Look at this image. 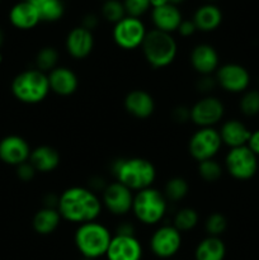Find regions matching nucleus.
<instances>
[{"instance_id":"nucleus-16","label":"nucleus","mask_w":259,"mask_h":260,"mask_svg":"<svg viewBox=\"0 0 259 260\" xmlns=\"http://www.w3.org/2000/svg\"><path fill=\"white\" fill-rule=\"evenodd\" d=\"M32 149L25 139L18 135H9L0 140V160L10 167H18L29 160Z\"/></svg>"},{"instance_id":"nucleus-52","label":"nucleus","mask_w":259,"mask_h":260,"mask_svg":"<svg viewBox=\"0 0 259 260\" xmlns=\"http://www.w3.org/2000/svg\"><path fill=\"white\" fill-rule=\"evenodd\" d=\"M0 2H2V0H0Z\"/></svg>"},{"instance_id":"nucleus-48","label":"nucleus","mask_w":259,"mask_h":260,"mask_svg":"<svg viewBox=\"0 0 259 260\" xmlns=\"http://www.w3.org/2000/svg\"><path fill=\"white\" fill-rule=\"evenodd\" d=\"M3 62V55H2V52H0V63Z\"/></svg>"},{"instance_id":"nucleus-22","label":"nucleus","mask_w":259,"mask_h":260,"mask_svg":"<svg viewBox=\"0 0 259 260\" xmlns=\"http://www.w3.org/2000/svg\"><path fill=\"white\" fill-rule=\"evenodd\" d=\"M9 22L14 28L20 30H29L37 27L42 20L37 9L27 0L17 3L9 12Z\"/></svg>"},{"instance_id":"nucleus-9","label":"nucleus","mask_w":259,"mask_h":260,"mask_svg":"<svg viewBox=\"0 0 259 260\" xmlns=\"http://www.w3.org/2000/svg\"><path fill=\"white\" fill-rule=\"evenodd\" d=\"M147 29L140 18L126 17L113 25L112 38L117 47L126 51L137 50L144 43Z\"/></svg>"},{"instance_id":"nucleus-39","label":"nucleus","mask_w":259,"mask_h":260,"mask_svg":"<svg viewBox=\"0 0 259 260\" xmlns=\"http://www.w3.org/2000/svg\"><path fill=\"white\" fill-rule=\"evenodd\" d=\"M178 35L183 38L192 37L196 32H197V28H196V24L193 23L192 19H183L182 23L179 24L177 29Z\"/></svg>"},{"instance_id":"nucleus-26","label":"nucleus","mask_w":259,"mask_h":260,"mask_svg":"<svg viewBox=\"0 0 259 260\" xmlns=\"http://www.w3.org/2000/svg\"><path fill=\"white\" fill-rule=\"evenodd\" d=\"M195 260H223L226 256V245L221 238L206 236L196 245Z\"/></svg>"},{"instance_id":"nucleus-36","label":"nucleus","mask_w":259,"mask_h":260,"mask_svg":"<svg viewBox=\"0 0 259 260\" xmlns=\"http://www.w3.org/2000/svg\"><path fill=\"white\" fill-rule=\"evenodd\" d=\"M216 86H217V84H216L215 76L213 75L200 76L197 83H196V88L203 95H211V93L215 90Z\"/></svg>"},{"instance_id":"nucleus-10","label":"nucleus","mask_w":259,"mask_h":260,"mask_svg":"<svg viewBox=\"0 0 259 260\" xmlns=\"http://www.w3.org/2000/svg\"><path fill=\"white\" fill-rule=\"evenodd\" d=\"M182 244V233L170 223H163L157 226L150 236L149 248L152 255L167 260L179 253Z\"/></svg>"},{"instance_id":"nucleus-43","label":"nucleus","mask_w":259,"mask_h":260,"mask_svg":"<svg viewBox=\"0 0 259 260\" xmlns=\"http://www.w3.org/2000/svg\"><path fill=\"white\" fill-rule=\"evenodd\" d=\"M246 146L250 149V151L253 152V154L259 156V129H255V131L251 132Z\"/></svg>"},{"instance_id":"nucleus-25","label":"nucleus","mask_w":259,"mask_h":260,"mask_svg":"<svg viewBox=\"0 0 259 260\" xmlns=\"http://www.w3.org/2000/svg\"><path fill=\"white\" fill-rule=\"evenodd\" d=\"M61 221L62 217L57 208L42 207L33 216L32 228L38 235L47 236L57 230L58 226L61 225Z\"/></svg>"},{"instance_id":"nucleus-13","label":"nucleus","mask_w":259,"mask_h":260,"mask_svg":"<svg viewBox=\"0 0 259 260\" xmlns=\"http://www.w3.org/2000/svg\"><path fill=\"white\" fill-rule=\"evenodd\" d=\"M134 194L131 189L114 180L107 184L101 194L103 210H107L112 216L123 217L131 212Z\"/></svg>"},{"instance_id":"nucleus-15","label":"nucleus","mask_w":259,"mask_h":260,"mask_svg":"<svg viewBox=\"0 0 259 260\" xmlns=\"http://www.w3.org/2000/svg\"><path fill=\"white\" fill-rule=\"evenodd\" d=\"M189 63L200 76L215 75L216 70L220 68V56L210 43H198L190 51Z\"/></svg>"},{"instance_id":"nucleus-28","label":"nucleus","mask_w":259,"mask_h":260,"mask_svg":"<svg viewBox=\"0 0 259 260\" xmlns=\"http://www.w3.org/2000/svg\"><path fill=\"white\" fill-rule=\"evenodd\" d=\"M200 223L198 211L192 207H182L174 213L172 225L180 233H189L193 231Z\"/></svg>"},{"instance_id":"nucleus-34","label":"nucleus","mask_w":259,"mask_h":260,"mask_svg":"<svg viewBox=\"0 0 259 260\" xmlns=\"http://www.w3.org/2000/svg\"><path fill=\"white\" fill-rule=\"evenodd\" d=\"M228 229V220L225 216L220 212H213L207 216L205 220V231L207 236H216L221 238Z\"/></svg>"},{"instance_id":"nucleus-47","label":"nucleus","mask_w":259,"mask_h":260,"mask_svg":"<svg viewBox=\"0 0 259 260\" xmlns=\"http://www.w3.org/2000/svg\"><path fill=\"white\" fill-rule=\"evenodd\" d=\"M183 2H184V0H169V4L177 5L178 7V4H180V3H183Z\"/></svg>"},{"instance_id":"nucleus-38","label":"nucleus","mask_w":259,"mask_h":260,"mask_svg":"<svg viewBox=\"0 0 259 260\" xmlns=\"http://www.w3.org/2000/svg\"><path fill=\"white\" fill-rule=\"evenodd\" d=\"M15 173H17L18 179L25 183L35 179L36 174H37V172H36V169L32 167V164L29 161H25L23 164L15 167Z\"/></svg>"},{"instance_id":"nucleus-42","label":"nucleus","mask_w":259,"mask_h":260,"mask_svg":"<svg viewBox=\"0 0 259 260\" xmlns=\"http://www.w3.org/2000/svg\"><path fill=\"white\" fill-rule=\"evenodd\" d=\"M116 235H136V229H135L134 223L124 221L121 222L116 229Z\"/></svg>"},{"instance_id":"nucleus-8","label":"nucleus","mask_w":259,"mask_h":260,"mask_svg":"<svg viewBox=\"0 0 259 260\" xmlns=\"http://www.w3.org/2000/svg\"><path fill=\"white\" fill-rule=\"evenodd\" d=\"M223 169L236 180H249L258 172V156L248 146L229 149L223 159Z\"/></svg>"},{"instance_id":"nucleus-23","label":"nucleus","mask_w":259,"mask_h":260,"mask_svg":"<svg viewBox=\"0 0 259 260\" xmlns=\"http://www.w3.org/2000/svg\"><path fill=\"white\" fill-rule=\"evenodd\" d=\"M28 161L32 164L36 172L41 174H48L55 172L61 162L60 152L50 145H40L32 149Z\"/></svg>"},{"instance_id":"nucleus-11","label":"nucleus","mask_w":259,"mask_h":260,"mask_svg":"<svg viewBox=\"0 0 259 260\" xmlns=\"http://www.w3.org/2000/svg\"><path fill=\"white\" fill-rule=\"evenodd\" d=\"M225 116V104L216 95H203L190 107V122L198 128L215 127Z\"/></svg>"},{"instance_id":"nucleus-2","label":"nucleus","mask_w":259,"mask_h":260,"mask_svg":"<svg viewBox=\"0 0 259 260\" xmlns=\"http://www.w3.org/2000/svg\"><path fill=\"white\" fill-rule=\"evenodd\" d=\"M114 180L136 193L154 187L156 180V168L145 157L132 156L114 160L111 167Z\"/></svg>"},{"instance_id":"nucleus-17","label":"nucleus","mask_w":259,"mask_h":260,"mask_svg":"<svg viewBox=\"0 0 259 260\" xmlns=\"http://www.w3.org/2000/svg\"><path fill=\"white\" fill-rule=\"evenodd\" d=\"M65 50L74 60H84L89 57L94 50L93 32L81 25L74 27L65 38Z\"/></svg>"},{"instance_id":"nucleus-1","label":"nucleus","mask_w":259,"mask_h":260,"mask_svg":"<svg viewBox=\"0 0 259 260\" xmlns=\"http://www.w3.org/2000/svg\"><path fill=\"white\" fill-rule=\"evenodd\" d=\"M57 210L62 221L75 225L98 220L103 211L101 196L88 187L73 185L58 194Z\"/></svg>"},{"instance_id":"nucleus-35","label":"nucleus","mask_w":259,"mask_h":260,"mask_svg":"<svg viewBox=\"0 0 259 260\" xmlns=\"http://www.w3.org/2000/svg\"><path fill=\"white\" fill-rule=\"evenodd\" d=\"M123 7L128 17L141 18L151 8L150 0H123Z\"/></svg>"},{"instance_id":"nucleus-14","label":"nucleus","mask_w":259,"mask_h":260,"mask_svg":"<svg viewBox=\"0 0 259 260\" xmlns=\"http://www.w3.org/2000/svg\"><path fill=\"white\" fill-rule=\"evenodd\" d=\"M144 249L136 235L112 236L111 244L107 250V260H141Z\"/></svg>"},{"instance_id":"nucleus-50","label":"nucleus","mask_w":259,"mask_h":260,"mask_svg":"<svg viewBox=\"0 0 259 260\" xmlns=\"http://www.w3.org/2000/svg\"><path fill=\"white\" fill-rule=\"evenodd\" d=\"M81 260H91V259H85V258H81Z\"/></svg>"},{"instance_id":"nucleus-5","label":"nucleus","mask_w":259,"mask_h":260,"mask_svg":"<svg viewBox=\"0 0 259 260\" xmlns=\"http://www.w3.org/2000/svg\"><path fill=\"white\" fill-rule=\"evenodd\" d=\"M141 50L145 61L152 69H165L177 58L178 43L170 33L151 29L147 30Z\"/></svg>"},{"instance_id":"nucleus-44","label":"nucleus","mask_w":259,"mask_h":260,"mask_svg":"<svg viewBox=\"0 0 259 260\" xmlns=\"http://www.w3.org/2000/svg\"><path fill=\"white\" fill-rule=\"evenodd\" d=\"M42 207L47 208H57L58 196L55 193H46L42 198Z\"/></svg>"},{"instance_id":"nucleus-24","label":"nucleus","mask_w":259,"mask_h":260,"mask_svg":"<svg viewBox=\"0 0 259 260\" xmlns=\"http://www.w3.org/2000/svg\"><path fill=\"white\" fill-rule=\"evenodd\" d=\"M197 30L210 33L217 29L222 23V12L215 4H203L195 12L192 18Z\"/></svg>"},{"instance_id":"nucleus-20","label":"nucleus","mask_w":259,"mask_h":260,"mask_svg":"<svg viewBox=\"0 0 259 260\" xmlns=\"http://www.w3.org/2000/svg\"><path fill=\"white\" fill-rule=\"evenodd\" d=\"M218 134H220L222 145L228 146L229 149H235V147L246 146L251 131L244 122L231 118L221 123Z\"/></svg>"},{"instance_id":"nucleus-33","label":"nucleus","mask_w":259,"mask_h":260,"mask_svg":"<svg viewBox=\"0 0 259 260\" xmlns=\"http://www.w3.org/2000/svg\"><path fill=\"white\" fill-rule=\"evenodd\" d=\"M239 109L246 117H255L256 114H259V91H244L239 101Z\"/></svg>"},{"instance_id":"nucleus-19","label":"nucleus","mask_w":259,"mask_h":260,"mask_svg":"<svg viewBox=\"0 0 259 260\" xmlns=\"http://www.w3.org/2000/svg\"><path fill=\"white\" fill-rule=\"evenodd\" d=\"M51 93L58 96H70L79 88V78L68 66H60L47 74Z\"/></svg>"},{"instance_id":"nucleus-12","label":"nucleus","mask_w":259,"mask_h":260,"mask_svg":"<svg viewBox=\"0 0 259 260\" xmlns=\"http://www.w3.org/2000/svg\"><path fill=\"white\" fill-rule=\"evenodd\" d=\"M213 76L218 88L230 94H243L250 85V74L240 63L220 65Z\"/></svg>"},{"instance_id":"nucleus-3","label":"nucleus","mask_w":259,"mask_h":260,"mask_svg":"<svg viewBox=\"0 0 259 260\" xmlns=\"http://www.w3.org/2000/svg\"><path fill=\"white\" fill-rule=\"evenodd\" d=\"M112 236L113 234L111 230L104 223L96 220L76 228L74 234V244L83 258L96 260L106 256Z\"/></svg>"},{"instance_id":"nucleus-4","label":"nucleus","mask_w":259,"mask_h":260,"mask_svg":"<svg viewBox=\"0 0 259 260\" xmlns=\"http://www.w3.org/2000/svg\"><path fill=\"white\" fill-rule=\"evenodd\" d=\"M168 205L163 190L150 187L135 193L131 212L141 225L157 226L167 216Z\"/></svg>"},{"instance_id":"nucleus-37","label":"nucleus","mask_w":259,"mask_h":260,"mask_svg":"<svg viewBox=\"0 0 259 260\" xmlns=\"http://www.w3.org/2000/svg\"><path fill=\"white\" fill-rule=\"evenodd\" d=\"M170 117H172L173 122L178 124L188 123L190 121V108L187 106H183V104H179V106L174 107L172 109Z\"/></svg>"},{"instance_id":"nucleus-31","label":"nucleus","mask_w":259,"mask_h":260,"mask_svg":"<svg viewBox=\"0 0 259 260\" xmlns=\"http://www.w3.org/2000/svg\"><path fill=\"white\" fill-rule=\"evenodd\" d=\"M197 172L201 179L206 183H216L221 179L223 172V165L215 159H208L198 162Z\"/></svg>"},{"instance_id":"nucleus-21","label":"nucleus","mask_w":259,"mask_h":260,"mask_svg":"<svg viewBox=\"0 0 259 260\" xmlns=\"http://www.w3.org/2000/svg\"><path fill=\"white\" fill-rule=\"evenodd\" d=\"M182 20V12L177 5L165 4L151 9V22L154 24V29L173 35L177 32Z\"/></svg>"},{"instance_id":"nucleus-32","label":"nucleus","mask_w":259,"mask_h":260,"mask_svg":"<svg viewBox=\"0 0 259 260\" xmlns=\"http://www.w3.org/2000/svg\"><path fill=\"white\" fill-rule=\"evenodd\" d=\"M101 14L106 22L112 23L113 25L127 15L121 0H106L102 5Z\"/></svg>"},{"instance_id":"nucleus-18","label":"nucleus","mask_w":259,"mask_h":260,"mask_svg":"<svg viewBox=\"0 0 259 260\" xmlns=\"http://www.w3.org/2000/svg\"><path fill=\"white\" fill-rule=\"evenodd\" d=\"M124 111L136 119H147L154 114L156 104L151 94L142 89L128 91L123 99Z\"/></svg>"},{"instance_id":"nucleus-51","label":"nucleus","mask_w":259,"mask_h":260,"mask_svg":"<svg viewBox=\"0 0 259 260\" xmlns=\"http://www.w3.org/2000/svg\"><path fill=\"white\" fill-rule=\"evenodd\" d=\"M103 2H106V0H103Z\"/></svg>"},{"instance_id":"nucleus-7","label":"nucleus","mask_w":259,"mask_h":260,"mask_svg":"<svg viewBox=\"0 0 259 260\" xmlns=\"http://www.w3.org/2000/svg\"><path fill=\"white\" fill-rule=\"evenodd\" d=\"M222 146L220 134L216 127L197 128L188 140V152L197 162L215 159Z\"/></svg>"},{"instance_id":"nucleus-6","label":"nucleus","mask_w":259,"mask_h":260,"mask_svg":"<svg viewBox=\"0 0 259 260\" xmlns=\"http://www.w3.org/2000/svg\"><path fill=\"white\" fill-rule=\"evenodd\" d=\"M10 89L17 101L28 106L42 103L51 93L47 74L36 68L18 74L13 79Z\"/></svg>"},{"instance_id":"nucleus-41","label":"nucleus","mask_w":259,"mask_h":260,"mask_svg":"<svg viewBox=\"0 0 259 260\" xmlns=\"http://www.w3.org/2000/svg\"><path fill=\"white\" fill-rule=\"evenodd\" d=\"M107 184L108 183L104 180V178L99 177V175H95V177H91L90 179H89V183H88V188L90 190H93V192H95L96 194H99L104 190V188L107 187Z\"/></svg>"},{"instance_id":"nucleus-29","label":"nucleus","mask_w":259,"mask_h":260,"mask_svg":"<svg viewBox=\"0 0 259 260\" xmlns=\"http://www.w3.org/2000/svg\"><path fill=\"white\" fill-rule=\"evenodd\" d=\"M168 202L178 203L184 200L189 193V184L183 177H172L167 180L163 189Z\"/></svg>"},{"instance_id":"nucleus-46","label":"nucleus","mask_w":259,"mask_h":260,"mask_svg":"<svg viewBox=\"0 0 259 260\" xmlns=\"http://www.w3.org/2000/svg\"><path fill=\"white\" fill-rule=\"evenodd\" d=\"M4 40H5L4 32H3V29L0 28V48H2L3 45H4Z\"/></svg>"},{"instance_id":"nucleus-27","label":"nucleus","mask_w":259,"mask_h":260,"mask_svg":"<svg viewBox=\"0 0 259 260\" xmlns=\"http://www.w3.org/2000/svg\"><path fill=\"white\" fill-rule=\"evenodd\" d=\"M27 2H29L37 9L42 22H57L65 13L62 0H27Z\"/></svg>"},{"instance_id":"nucleus-45","label":"nucleus","mask_w":259,"mask_h":260,"mask_svg":"<svg viewBox=\"0 0 259 260\" xmlns=\"http://www.w3.org/2000/svg\"><path fill=\"white\" fill-rule=\"evenodd\" d=\"M165 4H169V0H150V5L152 8H157V7H163Z\"/></svg>"},{"instance_id":"nucleus-30","label":"nucleus","mask_w":259,"mask_h":260,"mask_svg":"<svg viewBox=\"0 0 259 260\" xmlns=\"http://www.w3.org/2000/svg\"><path fill=\"white\" fill-rule=\"evenodd\" d=\"M58 60H60V53L52 46H45L37 52L35 57L36 69L42 73L48 74L53 69L58 66Z\"/></svg>"},{"instance_id":"nucleus-49","label":"nucleus","mask_w":259,"mask_h":260,"mask_svg":"<svg viewBox=\"0 0 259 260\" xmlns=\"http://www.w3.org/2000/svg\"><path fill=\"white\" fill-rule=\"evenodd\" d=\"M206 2H210L211 3V2H216V0H206Z\"/></svg>"},{"instance_id":"nucleus-40","label":"nucleus","mask_w":259,"mask_h":260,"mask_svg":"<svg viewBox=\"0 0 259 260\" xmlns=\"http://www.w3.org/2000/svg\"><path fill=\"white\" fill-rule=\"evenodd\" d=\"M98 24H99V17H98V15L94 14V13H88V14H85L83 17L80 25L83 28H85V29L93 32V30L95 29L96 27H98Z\"/></svg>"}]
</instances>
